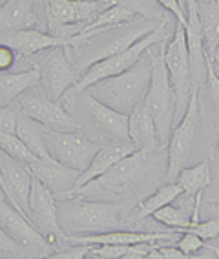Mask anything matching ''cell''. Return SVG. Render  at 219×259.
Listing matches in <instances>:
<instances>
[{"label": "cell", "mask_w": 219, "mask_h": 259, "mask_svg": "<svg viewBox=\"0 0 219 259\" xmlns=\"http://www.w3.org/2000/svg\"><path fill=\"white\" fill-rule=\"evenodd\" d=\"M28 218L35 225V228L53 246H57V241L59 239H64L66 237V232L62 230L61 223H59L57 197L53 195L52 190H48L35 177H33L31 192H29Z\"/></svg>", "instance_id": "14"}, {"label": "cell", "mask_w": 219, "mask_h": 259, "mask_svg": "<svg viewBox=\"0 0 219 259\" xmlns=\"http://www.w3.org/2000/svg\"><path fill=\"white\" fill-rule=\"evenodd\" d=\"M17 110L38 120L40 124L52 130H77L80 128L70 111L61 104V101H53L48 97L46 90L40 82L17 99Z\"/></svg>", "instance_id": "13"}, {"label": "cell", "mask_w": 219, "mask_h": 259, "mask_svg": "<svg viewBox=\"0 0 219 259\" xmlns=\"http://www.w3.org/2000/svg\"><path fill=\"white\" fill-rule=\"evenodd\" d=\"M183 232H194V234H197V236L203 237L205 241L217 239V237H219V218L208 219V221H199L196 227L185 228ZM183 232H181V234H183Z\"/></svg>", "instance_id": "33"}, {"label": "cell", "mask_w": 219, "mask_h": 259, "mask_svg": "<svg viewBox=\"0 0 219 259\" xmlns=\"http://www.w3.org/2000/svg\"><path fill=\"white\" fill-rule=\"evenodd\" d=\"M101 4L108 6H122V8H128L136 15L143 17V19L150 20H161L168 15V11H164L157 2L154 0H97Z\"/></svg>", "instance_id": "29"}, {"label": "cell", "mask_w": 219, "mask_h": 259, "mask_svg": "<svg viewBox=\"0 0 219 259\" xmlns=\"http://www.w3.org/2000/svg\"><path fill=\"white\" fill-rule=\"evenodd\" d=\"M104 8L106 6L97 0H44L48 33L70 40Z\"/></svg>", "instance_id": "6"}, {"label": "cell", "mask_w": 219, "mask_h": 259, "mask_svg": "<svg viewBox=\"0 0 219 259\" xmlns=\"http://www.w3.org/2000/svg\"><path fill=\"white\" fill-rule=\"evenodd\" d=\"M212 60H214V66H215V68H219V46L215 48L214 57H212Z\"/></svg>", "instance_id": "39"}, {"label": "cell", "mask_w": 219, "mask_h": 259, "mask_svg": "<svg viewBox=\"0 0 219 259\" xmlns=\"http://www.w3.org/2000/svg\"><path fill=\"white\" fill-rule=\"evenodd\" d=\"M176 246L181 248L188 257H194V255L199 254V250L206 248L205 239L199 237L197 234H194V232H183V236L176 241Z\"/></svg>", "instance_id": "32"}, {"label": "cell", "mask_w": 219, "mask_h": 259, "mask_svg": "<svg viewBox=\"0 0 219 259\" xmlns=\"http://www.w3.org/2000/svg\"><path fill=\"white\" fill-rule=\"evenodd\" d=\"M40 60L35 66L40 73V84L46 90L48 97L62 101L64 95L79 82L82 71L73 64L66 46H55L38 53Z\"/></svg>", "instance_id": "9"}, {"label": "cell", "mask_w": 219, "mask_h": 259, "mask_svg": "<svg viewBox=\"0 0 219 259\" xmlns=\"http://www.w3.org/2000/svg\"><path fill=\"white\" fill-rule=\"evenodd\" d=\"M150 79H152V60L146 51L130 70L97 80L84 92H88L92 97L106 106L130 115L134 108L145 101L150 88Z\"/></svg>", "instance_id": "2"}, {"label": "cell", "mask_w": 219, "mask_h": 259, "mask_svg": "<svg viewBox=\"0 0 219 259\" xmlns=\"http://www.w3.org/2000/svg\"><path fill=\"white\" fill-rule=\"evenodd\" d=\"M48 155L75 170H86L101 144L92 141L82 130H52L44 132Z\"/></svg>", "instance_id": "8"}, {"label": "cell", "mask_w": 219, "mask_h": 259, "mask_svg": "<svg viewBox=\"0 0 219 259\" xmlns=\"http://www.w3.org/2000/svg\"><path fill=\"white\" fill-rule=\"evenodd\" d=\"M136 150H137V146L132 143V141L130 143H108V144H104V146H101V148L97 150V153L94 155V159H92V162L88 164V168L80 171L73 194L79 188H82L84 185H88L92 181L104 176L115 162H119L121 159H124L126 155H130L132 152H136Z\"/></svg>", "instance_id": "20"}, {"label": "cell", "mask_w": 219, "mask_h": 259, "mask_svg": "<svg viewBox=\"0 0 219 259\" xmlns=\"http://www.w3.org/2000/svg\"><path fill=\"white\" fill-rule=\"evenodd\" d=\"M170 17H173V15L168 13L166 17L159 22L157 28L152 29V31H150L148 35H145L143 38H139L136 44H132L128 50L121 51V53H115V55H112V57H106V59H103V60H97L95 64L90 66L88 70L82 73L79 82L75 84L73 88L66 93V95L80 93L88 88V86H92L94 82H97V80L112 77V75H119V73H122V71L130 70L132 66L137 64V62L141 60V57L145 55L152 46H157V44H161V42L170 40V38H168Z\"/></svg>", "instance_id": "5"}, {"label": "cell", "mask_w": 219, "mask_h": 259, "mask_svg": "<svg viewBox=\"0 0 219 259\" xmlns=\"http://www.w3.org/2000/svg\"><path fill=\"white\" fill-rule=\"evenodd\" d=\"M6 2H8V0H0V6H2V4H6Z\"/></svg>", "instance_id": "41"}, {"label": "cell", "mask_w": 219, "mask_h": 259, "mask_svg": "<svg viewBox=\"0 0 219 259\" xmlns=\"http://www.w3.org/2000/svg\"><path fill=\"white\" fill-rule=\"evenodd\" d=\"M206 86H208L210 97L219 110V73L212 59H208V64H206Z\"/></svg>", "instance_id": "35"}, {"label": "cell", "mask_w": 219, "mask_h": 259, "mask_svg": "<svg viewBox=\"0 0 219 259\" xmlns=\"http://www.w3.org/2000/svg\"><path fill=\"white\" fill-rule=\"evenodd\" d=\"M86 97L88 119L101 139L108 143H130V115L106 106L94 99L88 92H82Z\"/></svg>", "instance_id": "15"}, {"label": "cell", "mask_w": 219, "mask_h": 259, "mask_svg": "<svg viewBox=\"0 0 219 259\" xmlns=\"http://www.w3.org/2000/svg\"><path fill=\"white\" fill-rule=\"evenodd\" d=\"M17 113H19V119H17V135L20 137V141L31 150L33 155L37 159L48 157V150H46V144H44V132L48 128L44 124H40L38 120L22 113V111H17Z\"/></svg>", "instance_id": "25"}, {"label": "cell", "mask_w": 219, "mask_h": 259, "mask_svg": "<svg viewBox=\"0 0 219 259\" xmlns=\"http://www.w3.org/2000/svg\"><path fill=\"white\" fill-rule=\"evenodd\" d=\"M164 62L168 68V77L172 82V88L176 92V124L183 119L187 111L188 102L192 97V68H190V57H188L187 48V33L185 26L178 22L173 29L172 37L164 46Z\"/></svg>", "instance_id": "7"}, {"label": "cell", "mask_w": 219, "mask_h": 259, "mask_svg": "<svg viewBox=\"0 0 219 259\" xmlns=\"http://www.w3.org/2000/svg\"><path fill=\"white\" fill-rule=\"evenodd\" d=\"M164 46H166V42L159 44V53H152L148 50L150 60H152V79H150V88L145 97V104L154 117L161 144L166 146L173 126H176L178 101H176V92L172 88L166 62H164Z\"/></svg>", "instance_id": "4"}, {"label": "cell", "mask_w": 219, "mask_h": 259, "mask_svg": "<svg viewBox=\"0 0 219 259\" xmlns=\"http://www.w3.org/2000/svg\"><path fill=\"white\" fill-rule=\"evenodd\" d=\"M0 170L4 177L6 199L28 215L29 192L33 185V174L29 166L26 162L8 155L4 150H0Z\"/></svg>", "instance_id": "16"}, {"label": "cell", "mask_w": 219, "mask_h": 259, "mask_svg": "<svg viewBox=\"0 0 219 259\" xmlns=\"http://www.w3.org/2000/svg\"><path fill=\"white\" fill-rule=\"evenodd\" d=\"M197 128H199V93L197 88L192 92L190 102H188L187 111L183 119L173 126L170 141H168V168L166 177L168 183H176V177L181 171L183 164L188 161L197 137Z\"/></svg>", "instance_id": "11"}, {"label": "cell", "mask_w": 219, "mask_h": 259, "mask_svg": "<svg viewBox=\"0 0 219 259\" xmlns=\"http://www.w3.org/2000/svg\"><path fill=\"white\" fill-rule=\"evenodd\" d=\"M187 4V48L190 57L192 68V82L203 84L206 82V64L208 57L205 51V40H203V29H201L199 11H197V0H185Z\"/></svg>", "instance_id": "18"}, {"label": "cell", "mask_w": 219, "mask_h": 259, "mask_svg": "<svg viewBox=\"0 0 219 259\" xmlns=\"http://www.w3.org/2000/svg\"><path fill=\"white\" fill-rule=\"evenodd\" d=\"M130 141L146 153H152L154 150L163 146L161 139H159V132L154 122V117L146 108L145 101L137 104L130 113Z\"/></svg>", "instance_id": "21"}, {"label": "cell", "mask_w": 219, "mask_h": 259, "mask_svg": "<svg viewBox=\"0 0 219 259\" xmlns=\"http://www.w3.org/2000/svg\"><path fill=\"white\" fill-rule=\"evenodd\" d=\"M0 44L10 46L20 57H33L42 51L52 50L55 46H68L70 40L59 38L52 33H44L38 28L31 29H19V31L0 33Z\"/></svg>", "instance_id": "19"}, {"label": "cell", "mask_w": 219, "mask_h": 259, "mask_svg": "<svg viewBox=\"0 0 219 259\" xmlns=\"http://www.w3.org/2000/svg\"><path fill=\"white\" fill-rule=\"evenodd\" d=\"M0 255H8V257H26L24 250L6 234L2 227H0Z\"/></svg>", "instance_id": "36"}, {"label": "cell", "mask_w": 219, "mask_h": 259, "mask_svg": "<svg viewBox=\"0 0 219 259\" xmlns=\"http://www.w3.org/2000/svg\"><path fill=\"white\" fill-rule=\"evenodd\" d=\"M19 53L15 50H11L10 46H4L0 44V71H10L15 66V60H17Z\"/></svg>", "instance_id": "38"}, {"label": "cell", "mask_w": 219, "mask_h": 259, "mask_svg": "<svg viewBox=\"0 0 219 259\" xmlns=\"http://www.w3.org/2000/svg\"><path fill=\"white\" fill-rule=\"evenodd\" d=\"M212 203H214V204H219V194H217V195H215L214 199H212Z\"/></svg>", "instance_id": "40"}, {"label": "cell", "mask_w": 219, "mask_h": 259, "mask_svg": "<svg viewBox=\"0 0 219 259\" xmlns=\"http://www.w3.org/2000/svg\"><path fill=\"white\" fill-rule=\"evenodd\" d=\"M68 248H61L59 252H52L50 257L53 259H80V257H88L90 252H92V245H73V243H68Z\"/></svg>", "instance_id": "34"}, {"label": "cell", "mask_w": 219, "mask_h": 259, "mask_svg": "<svg viewBox=\"0 0 219 259\" xmlns=\"http://www.w3.org/2000/svg\"><path fill=\"white\" fill-rule=\"evenodd\" d=\"M31 170L33 177L38 179L48 190H52L57 199L68 197L73 194L77 179H79L80 171L71 166H66L53 157H38L28 164Z\"/></svg>", "instance_id": "17"}, {"label": "cell", "mask_w": 219, "mask_h": 259, "mask_svg": "<svg viewBox=\"0 0 219 259\" xmlns=\"http://www.w3.org/2000/svg\"><path fill=\"white\" fill-rule=\"evenodd\" d=\"M38 26L35 0H8L0 6V33L31 29Z\"/></svg>", "instance_id": "22"}, {"label": "cell", "mask_w": 219, "mask_h": 259, "mask_svg": "<svg viewBox=\"0 0 219 259\" xmlns=\"http://www.w3.org/2000/svg\"><path fill=\"white\" fill-rule=\"evenodd\" d=\"M210 164L208 161H201L194 166H183L181 171L176 177V183L183 188V194H187L188 197H196L197 194L205 192V188L210 185Z\"/></svg>", "instance_id": "26"}, {"label": "cell", "mask_w": 219, "mask_h": 259, "mask_svg": "<svg viewBox=\"0 0 219 259\" xmlns=\"http://www.w3.org/2000/svg\"><path fill=\"white\" fill-rule=\"evenodd\" d=\"M152 218L154 221L161 223L164 227H168L170 230L173 232H181L183 228H187L190 225V218H192V212H187V210L178 208V206H172V203L163 206V208H159L157 212L152 213Z\"/></svg>", "instance_id": "30"}, {"label": "cell", "mask_w": 219, "mask_h": 259, "mask_svg": "<svg viewBox=\"0 0 219 259\" xmlns=\"http://www.w3.org/2000/svg\"><path fill=\"white\" fill-rule=\"evenodd\" d=\"M40 82V73L37 68L24 71H0V106H10L26 90Z\"/></svg>", "instance_id": "23"}, {"label": "cell", "mask_w": 219, "mask_h": 259, "mask_svg": "<svg viewBox=\"0 0 219 259\" xmlns=\"http://www.w3.org/2000/svg\"><path fill=\"white\" fill-rule=\"evenodd\" d=\"M215 70H217V73H219V68H215Z\"/></svg>", "instance_id": "42"}, {"label": "cell", "mask_w": 219, "mask_h": 259, "mask_svg": "<svg viewBox=\"0 0 219 259\" xmlns=\"http://www.w3.org/2000/svg\"><path fill=\"white\" fill-rule=\"evenodd\" d=\"M57 212L66 236L95 234V232L117 230L121 227L122 204L88 199L82 195H68L57 199Z\"/></svg>", "instance_id": "3"}, {"label": "cell", "mask_w": 219, "mask_h": 259, "mask_svg": "<svg viewBox=\"0 0 219 259\" xmlns=\"http://www.w3.org/2000/svg\"><path fill=\"white\" fill-rule=\"evenodd\" d=\"M197 11L206 57L212 59L215 48L219 46V0H197Z\"/></svg>", "instance_id": "24"}, {"label": "cell", "mask_w": 219, "mask_h": 259, "mask_svg": "<svg viewBox=\"0 0 219 259\" xmlns=\"http://www.w3.org/2000/svg\"><path fill=\"white\" fill-rule=\"evenodd\" d=\"M137 17L139 15H136L132 10H128V8H122V6H108L88 26H84V29L80 33H90L103 28H112V26H121V24L134 22V20H137Z\"/></svg>", "instance_id": "28"}, {"label": "cell", "mask_w": 219, "mask_h": 259, "mask_svg": "<svg viewBox=\"0 0 219 259\" xmlns=\"http://www.w3.org/2000/svg\"><path fill=\"white\" fill-rule=\"evenodd\" d=\"M148 153L137 148L130 155H126L119 162H115L110 170L101 176L99 179L92 181L88 185L79 188L73 195H82L88 197L92 194H108V195H122L130 192L132 185L141 176V171L145 170Z\"/></svg>", "instance_id": "12"}, {"label": "cell", "mask_w": 219, "mask_h": 259, "mask_svg": "<svg viewBox=\"0 0 219 259\" xmlns=\"http://www.w3.org/2000/svg\"><path fill=\"white\" fill-rule=\"evenodd\" d=\"M17 119L19 113L10 106H0V132L17 134Z\"/></svg>", "instance_id": "37"}, {"label": "cell", "mask_w": 219, "mask_h": 259, "mask_svg": "<svg viewBox=\"0 0 219 259\" xmlns=\"http://www.w3.org/2000/svg\"><path fill=\"white\" fill-rule=\"evenodd\" d=\"M161 20L143 19L141 22L134 20V22L103 28L97 31L79 33L77 37L70 38L66 51H68L70 59L73 60V64L84 73L97 60H103L106 57H112L115 53L128 50L132 44H136L139 38H143L152 29L157 28Z\"/></svg>", "instance_id": "1"}, {"label": "cell", "mask_w": 219, "mask_h": 259, "mask_svg": "<svg viewBox=\"0 0 219 259\" xmlns=\"http://www.w3.org/2000/svg\"><path fill=\"white\" fill-rule=\"evenodd\" d=\"M181 194H183V188L178 185V183H166L164 186L155 190L150 197H146L145 201L137 203L136 215L139 219L152 218V213L157 212V210L163 208V206H166V204L173 203Z\"/></svg>", "instance_id": "27"}, {"label": "cell", "mask_w": 219, "mask_h": 259, "mask_svg": "<svg viewBox=\"0 0 219 259\" xmlns=\"http://www.w3.org/2000/svg\"><path fill=\"white\" fill-rule=\"evenodd\" d=\"M0 150H4L8 155L19 159V161L26 162V164H29V162L37 159L33 155L31 150L20 141V137L17 134H4V132H0Z\"/></svg>", "instance_id": "31"}, {"label": "cell", "mask_w": 219, "mask_h": 259, "mask_svg": "<svg viewBox=\"0 0 219 259\" xmlns=\"http://www.w3.org/2000/svg\"><path fill=\"white\" fill-rule=\"evenodd\" d=\"M0 227L24 250L26 257H50L55 246L35 228L22 210L0 197Z\"/></svg>", "instance_id": "10"}]
</instances>
